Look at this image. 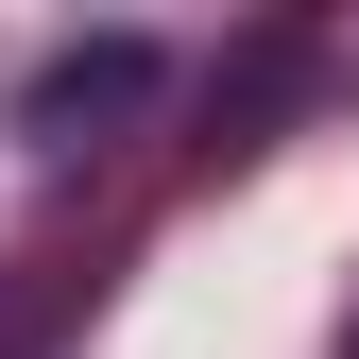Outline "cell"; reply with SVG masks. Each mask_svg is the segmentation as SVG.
Listing matches in <instances>:
<instances>
[{
  "instance_id": "obj_1",
  "label": "cell",
  "mask_w": 359,
  "mask_h": 359,
  "mask_svg": "<svg viewBox=\"0 0 359 359\" xmlns=\"http://www.w3.org/2000/svg\"><path fill=\"white\" fill-rule=\"evenodd\" d=\"M154 86V52H69L52 86H34V120H86V103H137Z\"/></svg>"
}]
</instances>
